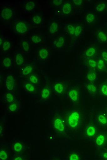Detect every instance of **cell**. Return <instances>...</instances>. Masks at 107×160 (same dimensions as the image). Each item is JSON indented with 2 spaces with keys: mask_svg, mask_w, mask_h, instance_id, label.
I'll use <instances>...</instances> for the list:
<instances>
[{
  "mask_svg": "<svg viewBox=\"0 0 107 160\" xmlns=\"http://www.w3.org/2000/svg\"><path fill=\"white\" fill-rule=\"evenodd\" d=\"M62 112L70 135H79L87 117L84 109L81 106H72L64 109Z\"/></svg>",
  "mask_w": 107,
  "mask_h": 160,
  "instance_id": "1",
  "label": "cell"
},
{
  "mask_svg": "<svg viewBox=\"0 0 107 160\" xmlns=\"http://www.w3.org/2000/svg\"><path fill=\"white\" fill-rule=\"evenodd\" d=\"M51 126L54 135L60 138H66L70 135L63 112L56 110L51 119Z\"/></svg>",
  "mask_w": 107,
  "mask_h": 160,
  "instance_id": "2",
  "label": "cell"
},
{
  "mask_svg": "<svg viewBox=\"0 0 107 160\" xmlns=\"http://www.w3.org/2000/svg\"><path fill=\"white\" fill-rule=\"evenodd\" d=\"M100 129L93 117H86L79 136L82 140L91 143Z\"/></svg>",
  "mask_w": 107,
  "mask_h": 160,
  "instance_id": "3",
  "label": "cell"
},
{
  "mask_svg": "<svg viewBox=\"0 0 107 160\" xmlns=\"http://www.w3.org/2000/svg\"><path fill=\"white\" fill-rule=\"evenodd\" d=\"M64 34L72 40L82 38L86 30L85 25L80 22H68L63 26Z\"/></svg>",
  "mask_w": 107,
  "mask_h": 160,
  "instance_id": "4",
  "label": "cell"
},
{
  "mask_svg": "<svg viewBox=\"0 0 107 160\" xmlns=\"http://www.w3.org/2000/svg\"><path fill=\"white\" fill-rule=\"evenodd\" d=\"M65 97L73 106H81L83 102V92L78 85H71L67 91Z\"/></svg>",
  "mask_w": 107,
  "mask_h": 160,
  "instance_id": "5",
  "label": "cell"
},
{
  "mask_svg": "<svg viewBox=\"0 0 107 160\" xmlns=\"http://www.w3.org/2000/svg\"><path fill=\"white\" fill-rule=\"evenodd\" d=\"M11 28L15 33L20 36H27L33 31L30 23L22 19H16L12 22Z\"/></svg>",
  "mask_w": 107,
  "mask_h": 160,
  "instance_id": "6",
  "label": "cell"
},
{
  "mask_svg": "<svg viewBox=\"0 0 107 160\" xmlns=\"http://www.w3.org/2000/svg\"><path fill=\"white\" fill-rule=\"evenodd\" d=\"M91 144L94 149L95 152L107 148V129L100 128Z\"/></svg>",
  "mask_w": 107,
  "mask_h": 160,
  "instance_id": "7",
  "label": "cell"
},
{
  "mask_svg": "<svg viewBox=\"0 0 107 160\" xmlns=\"http://www.w3.org/2000/svg\"><path fill=\"white\" fill-rule=\"evenodd\" d=\"M71 85V82L66 80H58L51 84L54 95L59 98L65 97Z\"/></svg>",
  "mask_w": 107,
  "mask_h": 160,
  "instance_id": "8",
  "label": "cell"
},
{
  "mask_svg": "<svg viewBox=\"0 0 107 160\" xmlns=\"http://www.w3.org/2000/svg\"><path fill=\"white\" fill-rule=\"evenodd\" d=\"M1 84L6 91L16 92L18 87V82L14 74L10 72L4 76Z\"/></svg>",
  "mask_w": 107,
  "mask_h": 160,
  "instance_id": "9",
  "label": "cell"
},
{
  "mask_svg": "<svg viewBox=\"0 0 107 160\" xmlns=\"http://www.w3.org/2000/svg\"><path fill=\"white\" fill-rule=\"evenodd\" d=\"M16 10L10 6H2L0 8V20L4 23L11 22L14 20Z\"/></svg>",
  "mask_w": 107,
  "mask_h": 160,
  "instance_id": "10",
  "label": "cell"
},
{
  "mask_svg": "<svg viewBox=\"0 0 107 160\" xmlns=\"http://www.w3.org/2000/svg\"><path fill=\"white\" fill-rule=\"evenodd\" d=\"M13 154L26 153L30 148L28 143L21 139H14L9 143Z\"/></svg>",
  "mask_w": 107,
  "mask_h": 160,
  "instance_id": "11",
  "label": "cell"
},
{
  "mask_svg": "<svg viewBox=\"0 0 107 160\" xmlns=\"http://www.w3.org/2000/svg\"><path fill=\"white\" fill-rule=\"evenodd\" d=\"M100 49V47L98 43H92L89 44L83 49L81 53L82 60L98 57Z\"/></svg>",
  "mask_w": 107,
  "mask_h": 160,
  "instance_id": "12",
  "label": "cell"
},
{
  "mask_svg": "<svg viewBox=\"0 0 107 160\" xmlns=\"http://www.w3.org/2000/svg\"><path fill=\"white\" fill-rule=\"evenodd\" d=\"M62 28L61 22L56 19L49 21L47 28V34L48 37L55 38L59 34Z\"/></svg>",
  "mask_w": 107,
  "mask_h": 160,
  "instance_id": "13",
  "label": "cell"
},
{
  "mask_svg": "<svg viewBox=\"0 0 107 160\" xmlns=\"http://www.w3.org/2000/svg\"><path fill=\"white\" fill-rule=\"evenodd\" d=\"M37 95L41 102H46L49 101L54 95L51 84L40 88Z\"/></svg>",
  "mask_w": 107,
  "mask_h": 160,
  "instance_id": "14",
  "label": "cell"
},
{
  "mask_svg": "<svg viewBox=\"0 0 107 160\" xmlns=\"http://www.w3.org/2000/svg\"><path fill=\"white\" fill-rule=\"evenodd\" d=\"M93 118L100 128L107 129V113L103 108L95 111Z\"/></svg>",
  "mask_w": 107,
  "mask_h": 160,
  "instance_id": "15",
  "label": "cell"
},
{
  "mask_svg": "<svg viewBox=\"0 0 107 160\" xmlns=\"http://www.w3.org/2000/svg\"><path fill=\"white\" fill-rule=\"evenodd\" d=\"M51 55L50 47L46 45H40L35 50L36 57L40 62H46Z\"/></svg>",
  "mask_w": 107,
  "mask_h": 160,
  "instance_id": "16",
  "label": "cell"
},
{
  "mask_svg": "<svg viewBox=\"0 0 107 160\" xmlns=\"http://www.w3.org/2000/svg\"><path fill=\"white\" fill-rule=\"evenodd\" d=\"M26 54H25L20 49L17 50L14 54V67L16 69H20L27 63Z\"/></svg>",
  "mask_w": 107,
  "mask_h": 160,
  "instance_id": "17",
  "label": "cell"
},
{
  "mask_svg": "<svg viewBox=\"0 0 107 160\" xmlns=\"http://www.w3.org/2000/svg\"><path fill=\"white\" fill-rule=\"evenodd\" d=\"M99 20V14L94 10L88 11L83 16V20L85 24L90 27H94L97 25Z\"/></svg>",
  "mask_w": 107,
  "mask_h": 160,
  "instance_id": "18",
  "label": "cell"
},
{
  "mask_svg": "<svg viewBox=\"0 0 107 160\" xmlns=\"http://www.w3.org/2000/svg\"><path fill=\"white\" fill-rule=\"evenodd\" d=\"M68 43V37L64 34H59L52 41V47L55 50H61L65 48Z\"/></svg>",
  "mask_w": 107,
  "mask_h": 160,
  "instance_id": "19",
  "label": "cell"
},
{
  "mask_svg": "<svg viewBox=\"0 0 107 160\" xmlns=\"http://www.w3.org/2000/svg\"><path fill=\"white\" fill-rule=\"evenodd\" d=\"M83 87L85 92L90 96L94 98L99 97L98 83L84 82Z\"/></svg>",
  "mask_w": 107,
  "mask_h": 160,
  "instance_id": "20",
  "label": "cell"
},
{
  "mask_svg": "<svg viewBox=\"0 0 107 160\" xmlns=\"http://www.w3.org/2000/svg\"><path fill=\"white\" fill-rule=\"evenodd\" d=\"M75 8L71 1H65L64 3L59 8V14L65 17H70L75 12Z\"/></svg>",
  "mask_w": 107,
  "mask_h": 160,
  "instance_id": "21",
  "label": "cell"
},
{
  "mask_svg": "<svg viewBox=\"0 0 107 160\" xmlns=\"http://www.w3.org/2000/svg\"><path fill=\"white\" fill-rule=\"evenodd\" d=\"M13 153L9 144L2 142L0 144V160H12Z\"/></svg>",
  "mask_w": 107,
  "mask_h": 160,
  "instance_id": "22",
  "label": "cell"
},
{
  "mask_svg": "<svg viewBox=\"0 0 107 160\" xmlns=\"http://www.w3.org/2000/svg\"><path fill=\"white\" fill-rule=\"evenodd\" d=\"M30 42L32 45H45L47 41V38L44 34L40 32H35L32 33L28 38Z\"/></svg>",
  "mask_w": 107,
  "mask_h": 160,
  "instance_id": "23",
  "label": "cell"
},
{
  "mask_svg": "<svg viewBox=\"0 0 107 160\" xmlns=\"http://www.w3.org/2000/svg\"><path fill=\"white\" fill-rule=\"evenodd\" d=\"M35 69V65L33 63L27 62L20 69H19V74L21 78L25 79L34 72Z\"/></svg>",
  "mask_w": 107,
  "mask_h": 160,
  "instance_id": "24",
  "label": "cell"
},
{
  "mask_svg": "<svg viewBox=\"0 0 107 160\" xmlns=\"http://www.w3.org/2000/svg\"><path fill=\"white\" fill-rule=\"evenodd\" d=\"M21 86L25 92L31 95L37 94L40 88L39 86L35 85L26 79H23L22 82Z\"/></svg>",
  "mask_w": 107,
  "mask_h": 160,
  "instance_id": "25",
  "label": "cell"
},
{
  "mask_svg": "<svg viewBox=\"0 0 107 160\" xmlns=\"http://www.w3.org/2000/svg\"><path fill=\"white\" fill-rule=\"evenodd\" d=\"M101 75L97 70H87L84 75L85 82L98 83L101 79Z\"/></svg>",
  "mask_w": 107,
  "mask_h": 160,
  "instance_id": "26",
  "label": "cell"
},
{
  "mask_svg": "<svg viewBox=\"0 0 107 160\" xmlns=\"http://www.w3.org/2000/svg\"><path fill=\"white\" fill-rule=\"evenodd\" d=\"M95 39L99 45H106L107 44V33L104 29L97 28L94 32Z\"/></svg>",
  "mask_w": 107,
  "mask_h": 160,
  "instance_id": "27",
  "label": "cell"
},
{
  "mask_svg": "<svg viewBox=\"0 0 107 160\" xmlns=\"http://www.w3.org/2000/svg\"><path fill=\"white\" fill-rule=\"evenodd\" d=\"M44 17L41 12H37L33 15L30 19V22L32 26L34 28H39L43 24Z\"/></svg>",
  "mask_w": 107,
  "mask_h": 160,
  "instance_id": "28",
  "label": "cell"
},
{
  "mask_svg": "<svg viewBox=\"0 0 107 160\" xmlns=\"http://www.w3.org/2000/svg\"><path fill=\"white\" fill-rule=\"evenodd\" d=\"M98 85L99 97L107 101V77L101 79Z\"/></svg>",
  "mask_w": 107,
  "mask_h": 160,
  "instance_id": "29",
  "label": "cell"
},
{
  "mask_svg": "<svg viewBox=\"0 0 107 160\" xmlns=\"http://www.w3.org/2000/svg\"><path fill=\"white\" fill-rule=\"evenodd\" d=\"M1 64L3 70H11L14 67L13 58L9 54H5L2 57Z\"/></svg>",
  "mask_w": 107,
  "mask_h": 160,
  "instance_id": "30",
  "label": "cell"
},
{
  "mask_svg": "<svg viewBox=\"0 0 107 160\" xmlns=\"http://www.w3.org/2000/svg\"><path fill=\"white\" fill-rule=\"evenodd\" d=\"M7 112L10 114H16L20 112L22 108V103L19 98L18 99L12 103L7 105Z\"/></svg>",
  "mask_w": 107,
  "mask_h": 160,
  "instance_id": "31",
  "label": "cell"
},
{
  "mask_svg": "<svg viewBox=\"0 0 107 160\" xmlns=\"http://www.w3.org/2000/svg\"><path fill=\"white\" fill-rule=\"evenodd\" d=\"M15 92L6 91L2 95V101L6 105L12 103L18 99Z\"/></svg>",
  "mask_w": 107,
  "mask_h": 160,
  "instance_id": "32",
  "label": "cell"
},
{
  "mask_svg": "<svg viewBox=\"0 0 107 160\" xmlns=\"http://www.w3.org/2000/svg\"><path fill=\"white\" fill-rule=\"evenodd\" d=\"M65 159L67 160H83L82 153L77 149H73L69 150L65 155Z\"/></svg>",
  "mask_w": 107,
  "mask_h": 160,
  "instance_id": "33",
  "label": "cell"
},
{
  "mask_svg": "<svg viewBox=\"0 0 107 160\" xmlns=\"http://www.w3.org/2000/svg\"><path fill=\"white\" fill-rule=\"evenodd\" d=\"M107 1L100 0L96 1L94 4L93 10L99 14H103L106 11Z\"/></svg>",
  "mask_w": 107,
  "mask_h": 160,
  "instance_id": "34",
  "label": "cell"
},
{
  "mask_svg": "<svg viewBox=\"0 0 107 160\" xmlns=\"http://www.w3.org/2000/svg\"><path fill=\"white\" fill-rule=\"evenodd\" d=\"M32 44L30 42L29 40L26 38H22L20 41V50L26 55H28L32 49Z\"/></svg>",
  "mask_w": 107,
  "mask_h": 160,
  "instance_id": "35",
  "label": "cell"
},
{
  "mask_svg": "<svg viewBox=\"0 0 107 160\" xmlns=\"http://www.w3.org/2000/svg\"><path fill=\"white\" fill-rule=\"evenodd\" d=\"M83 66L87 70H97V57L82 60Z\"/></svg>",
  "mask_w": 107,
  "mask_h": 160,
  "instance_id": "36",
  "label": "cell"
},
{
  "mask_svg": "<svg viewBox=\"0 0 107 160\" xmlns=\"http://www.w3.org/2000/svg\"><path fill=\"white\" fill-rule=\"evenodd\" d=\"M13 47V41L10 39L5 38L2 44L0 45L1 51L5 55L8 54L11 50Z\"/></svg>",
  "mask_w": 107,
  "mask_h": 160,
  "instance_id": "37",
  "label": "cell"
},
{
  "mask_svg": "<svg viewBox=\"0 0 107 160\" xmlns=\"http://www.w3.org/2000/svg\"><path fill=\"white\" fill-rule=\"evenodd\" d=\"M97 71L102 75H107V64L99 56L97 57Z\"/></svg>",
  "mask_w": 107,
  "mask_h": 160,
  "instance_id": "38",
  "label": "cell"
},
{
  "mask_svg": "<svg viewBox=\"0 0 107 160\" xmlns=\"http://www.w3.org/2000/svg\"><path fill=\"white\" fill-rule=\"evenodd\" d=\"M37 6V2L35 1H26L24 2L23 8L24 11L28 12H34Z\"/></svg>",
  "mask_w": 107,
  "mask_h": 160,
  "instance_id": "39",
  "label": "cell"
},
{
  "mask_svg": "<svg viewBox=\"0 0 107 160\" xmlns=\"http://www.w3.org/2000/svg\"><path fill=\"white\" fill-rule=\"evenodd\" d=\"M27 80L30 82L35 85L39 86L41 83V79L38 74H37L35 72L28 76L27 78L25 79Z\"/></svg>",
  "mask_w": 107,
  "mask_h": 160,
  "instance_id": "40",
  "label": "cell"
},
{
  "mask_svg": "<svg viewBox=\"0 0 107 160\" xmlns=\"http://www.w3.org/2000/svg\"><path fill=\"white\" fill-rule=\"evenodd\" d=\"M95 153L98 159L107 160V147L98 152H95Z\"/></svg>",
  "mask_w": 107,
  "mask_h": 160,
  "instance_id": "41",
  "label": "cell"
},
{
  "mask_svg": "<svg viewBox=\"0 0 107 160\" xmlns=\"http://www.w3.org/2000/svg\"><path fill=\"white\" fill-rule=\"evenodd\" d=\"M98 56L107 64V47H100Z\"/></svg>",
  "mask_w": 107,
  "mask_h": 160,
  "instance_id": "42",
  "label": "cell"
},
{
  "mask_svg": "<svg viewBox=\"0 0 107 160\" xmlns=\"http://www.w3.org/2000/svg\"><path fill=\"white\" fill-rule=\"evenodd\" d=\"M29 159V157L26 153L13 154L12 160H26Z\"/></svg>",
  "mask_w": 107,
  "mask_h": 160,
  "instance_id": "43",
  "label": "cell"
},
{
  "mask_svg": "<svg viewBox=\"0 0 107 160\" xmlns=\"http://www.w3.org/2000/svg\"><path fill=\"white\" fill-rule=\"evenodd\" d=\"M5 129V123L4 118H2L1 119L0 125V139H2L4 136Z\"/></svg>",
  "mask_w": 107,
  "mask_h": 160,
  "instance_id": "44",
  "label": "cell"
},
{
  "mask_svg": "<svg viewBox=\"0 0 107 160\" xmlns=\"http://www.w3.org/2000/svg\"><path fill=\"white\" fill-rule=\"evenodd\" d=\"M76 9H80L83 8L85 4L84 1H71Z\"/></svg>",
  "mask_w": 107,
  "mask_h": 160,
  "instance_id": "45",
  "label": "cell"
},
{
  "mask_svg": "<svg viewBox=\"0 0 107 160\" xmlns=\"http://www.w3.org/2000/svg\"><path fill=\"white\" fill-rule=\"evenodd\" d=\"M65 1H50L51 6L56 8H59L64 3Z\"/></svg>",
  "mask_w": 107,
  "mask_h": 160,
  "instance_id": "46",
  "label": "cell"
},
{
  "mask_svg": "<svg viewBox=\"0 0 107 160\" xmlns=\"http://www.w3.org/2000/svg\"><path fill=\"white\" fill-rule=\"evenodd\" d=\"M103 108L104 109V111H105L107 113V102L105 104V105L104 106V107Z\"/></svg>",
  "mask_w": 107,
  "mask_h": 160,
  "instance_id": "47",
  "label": "cell"
},
{
  "mask_svg": "<svg viewBox=\"0 0 107 160\" xmlns=\"http://www.w3.org/2000/svg\"><path fill=\"white\" fill-rule=\"evenodd\" d=\"M104 30H105V31L107 33V25L106 26Z\"/></svg>",
  "mask_w": 107,
  "mask_h": 160,
  "instance_id": "48",
  "label": "cell"
},
{
  "mask_svg": "<svg viewBox=\"0 0 107 160\" xmlns=\"http://www.w3.org/2000/svg\"><path fill=\"white\" fill-rule=\"evenodd\" d=\"M106 12L107 13V6L106 11Z\"/></svg>",
  "mask_w": 107,
  "mask_h": 160,
  "instance_id": "49",
  "label": "cell"
},
{
  "mask_svg": "<svg viewBox=\"0 0 107 160\" xmlns=\"http://www.w3.org/2000/svg\"></svg>",
  "mask_w": 107,
  "mask_h": 160,
  "instance_id": "50",
  "label": "cell"
}]
</instances>
